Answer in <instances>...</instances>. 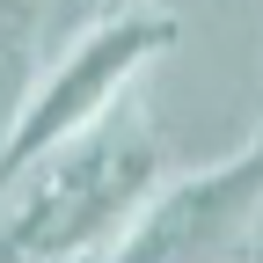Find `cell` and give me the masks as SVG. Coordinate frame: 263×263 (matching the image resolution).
I'll return each instance as SVG.
<instances>
[{
    "label": "cell",
    "mask_w": 263,
    "mask_h": 263,
    "mask_svg": "<svg viewBox=\"0 0 263 263\" xmlns=\"http://www.w3.org/2000/svg\"><path fill=\"white\" fill-rule=\"evenodd\" d=\"M88 8H103V0H88Z\"/></svg>",
    "instance_id": "4"
},
{
    "label": "cell",
    "mask_w": 263,
    "mask_h": 263,
    "mask_svg": "<svg viewBox=\"0 0 263 263\" xmlns=\"http://www.w3.org/2000/svg\"><path fill=\"white\" fill-rule=\"evenodd\" d=\"M176 44V22L161 8H110L95 15L73 44L51 59V73L29 81V95L15 103L8 132H0V190H8L29 161H44L51 146H66L73 132H88L95 117H110L132 81Z\"/></svg>",
    "instance_id": "2"
},
{
    "label": "cell",
    "mask_w": 263,
    "mask_h": 263,
    "mask_svg": "<svg viewBox=\"0 0 263 263\" xmlns=\"http://www.w3.org/2000/svg\"><path fill=\"white\" fill-rule=\"evenodd\" d=\"M168 176V139L132 103L95 117L66 146L0 190V263H110L124 227L146 212V197Z\"/></svg>",
    "instance_id": "1"
},
{
    "label": "cell",
    "mask_w": 263,
    "mask_h": 263,
    "mask_svg": "<svg viewBox=\"0 0 263 263\" xmlns=\"http://www.w3.org/2000/svg\"><path fill=\"white\" fill-rule=\"evenodd\" d=\"M256 227H263V124L227 161L161 183L110 249V263H249Z\"/></svg>",
    "instance_id": "3"
}]
</instances>
